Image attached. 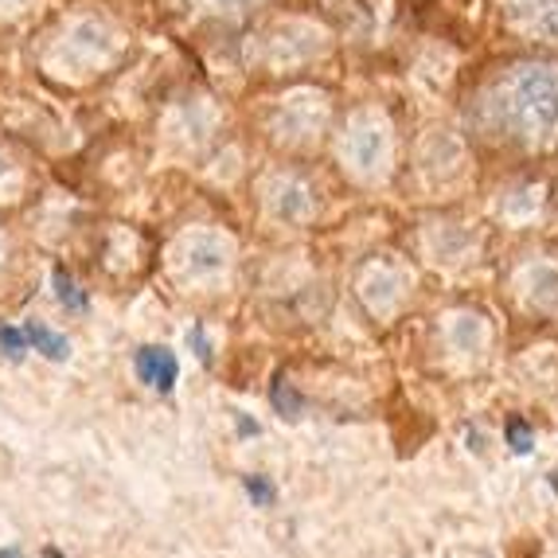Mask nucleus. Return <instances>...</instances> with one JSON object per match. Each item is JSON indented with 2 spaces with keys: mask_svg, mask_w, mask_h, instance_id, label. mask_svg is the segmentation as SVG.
<instances>
[{
  "mask_svg": "<svg viewBox=\"0 0 558 558\" xmlns=\"http://www.w3.org/2000/svg\"><path fill=\"white\" fill-rule=\"evenodd\" d=\"M246 496H251L254 504H258V508H270L274 500H278V488H274L270 481H266V476H246Z\"/></svg>",
  "mask_w": 558,
  "mask_h": 558,
  "instance_id": "11",
  "label": "nucleus"
},
{
  "mask_svg": "<svg viewBox=\"0 0 558 558\" xmlns=\"http://www.w3.org/2000/svg\"><path fill=\"white\" fill-rule=\"evenodd\" d=\"M496 121L504 137L523 149L558 145V66H515L496 86Z\"/></svg>",
  "mask_w": 558,
  "mask_h": 558,
  "instance_id": "1",
  "label": "nucleus"
},
{
  "mask_svg": "<svg viewBox=\"0 0 558 558\" xmlns=\"http://www.w3.org/2000/svg\"><path fill=\"white\" fill-rule=\"evenodd\" d=\"M24 348H28V336L12 325H0V352L9 360H24Z\"/></svg>",
  "mask_w": 558,
  "mask_h": 558,
  "instance_id": "10",
  "label": "nucleus"
},
{
  "mask_svg": "<svg viewBox=\"0 0 558 558\" xmlns=\"http://www.w3.org/2000/svg\"><path fill=\"white\" fill-rule=\"evenodd\" d=\"M24 336H28V344H36L39 355H47V360L63 363L66 355H71V344H66L63 336L51 332L47 325H39V320H28V328H24Z\"/></svg>",
  "mask_w": 558,
  "mask_h": 558,
  "instance_id": "6",
  "label": "nucleus"
},
{
  "mask_svg": "<svg viewBox=\"0 0 558 558\" xmlns=\"http://www.w3.org/2000/svg\"><path fill=\"white\" fill-rule=\"evenodd\" d=\"M20 4H28V0H0V12H12V9H20Z\"/></svg>",
  "mask_w": 558,
  "mask_h": 558,
  "instance_id": "15",
  "label": "nucleus"
},
{
  "mask_svg": "<svg viewBox=\"0 0 558 558\" xmlns=\"http://www.w3.org/2000/svg\"><path fill=\"white\" fill-rule=\"evenodd\" d=\"M504 16L520 36L558 44V0H504Z\"/></svg>",
  "mask_w": 558,
  "mask_h": 558,
  "instance_id": "2",
  "label": "nucleus"
},
{
  "mask_svg": "<svg viewBox=\"0 0 558 558\" xmlns=\"http://www.w3.org/2000/svg\"><path fill=\"white\" fill-rule=\"evenodd\" d=\"M187 4H196L204 12H219V16H239V12L254 9L258 0H187Z\"/></svg>",
  "mask_w": 558,
  "mask_h": 558,
  "instance_id": "9",
  "label": "nucleus"
},
{
  "mask_svg": "<svg viewBox=\"0 0 558 558\" xmlns=\"http://www.w3.org/2000/svg\"><path fill=\"white\" fill-rule=\"evenodd\" d=\"M234 422H239V434H242V438H251V434H258V422H251L246 414H234Z\"/></svg>",
  "mask_w": 558,
  "mask_h": 558,
  "instance_id": "14",
  "label": "nucleus"
},
{
  "mask_svg": "<svg viewBox=\"0 0 558 558\" xmlns=\"http://www.w3.org/2000/svg\"><path fill=\"white\" fill-rule=\"evenodd\" d=\"M270 399H274V407H278L281 418H301V410H305V399H301V395L293 391V387H289L286 379L274 383Z\"/></svg>",
  "mask_w": 558,
  "mask_h": 558,
  "instance_id": "8",
  "label": "nucleus"
},
{
  "mask_svg": "<svg viewBox=\"0 0 558 558\" xmlns=\"http://www.w3.org/2000/svg\"><path fill=\"white\" fill-rule=\"evenodd\" d=\"M508 446H512V453H531L535 449V434H531L523 418L508 422Z\"/></svg>",
  "mask_w": 558,
  "mask_h": 558,
  "instance_id": "12",
  "label": "nucleus"
},
{
  "mask_svg": "<svg viewBox=\"0 0 558 558\" xmlns=\"http://www.w3.org/2000/svg\"><path fill=\"white\" fill-rule=\"evenodd\" d=\"M274 204H278L281 219H301L313 207V192L298 177H281L278 187H274Z\"/></svg>",
  "mask_w": 558,
  "mask_h": 558,
  "instance_id": "5",
  "label": "nucleus"
},
{
  "mask_svg": "<svg viewBox=\"0 0 558 558\" xmlns=\"http://www.w3.org/2000/svg\"><path fill=\"white\" fill-rule=\"evenodd\" d=\"M187 340H192V344H196V355L204 363H211V344H207V336H204V328H192V332H187Z\"/></svg>",
  "mask_w": 558,
  "mask_h": 558,
  "instance_id": "13",
  "label": "nucleus"
},
{
  "mask_svg": "<svg viewBox=\"0 0 558 558\" xmlns=\"http://www.w3.org/2000/svg\"><path fill=\"white\" fill-rule=\"evenodd\" d=\"M0 558H24V555L16 547H0Z\"/></svg>",
  "mask_w": 558,
  "mask_h": 558,
  "instance_id": "16",
  "label": "nucleus"
},
{
  "mask_svg": "<svg viewBox=\"0 0 558 558\" xmlns=\"http://www.w3.org/2000/svg\"><path fill=\"white\" fill-rule=\"evenodd\" d=\"M133 367H137V379L160 395L172 391L177 379H180V363L168 348H141L137 360H133Z\"/></svg>",
  "mask_w": 558,
  "mask_h": 558,
  "instance_id": "4",
  "label": "nucleus"
},
{
  "mask_svg": "<svg viewBox=\"0 0 558 558\" xmlns=\"http://www.w3.org/2000/svg\"><path fill=\"white\" fill-rule=\"evenodd\" d=\"M387 149H391V137H387V130H379L375 118H355L352 130L344 133V157L360 172H379L387 165Z\"/></svg>",
  "mask_w": 558,
  "mask_h": 558,
  "instance_id": "3",
  "label": "nucleus"
},
{
  "mask_svg": "<svg viewBox=\"0 0 558 558\" xmlns=\"http://www.w3.org/2000/svg\"><path fill=\"white\" fill-rule=\"evenodd\" d=\"M51 281H56V298L63 308H71V313H86V293L75 286V278L63 270V266H56V274H51Z\"/></svg>",
  "mask_w": 558,
  "mask_h": 558,
  "instance_id": "7",
  "label": "nucleus"
}]
</instances>
